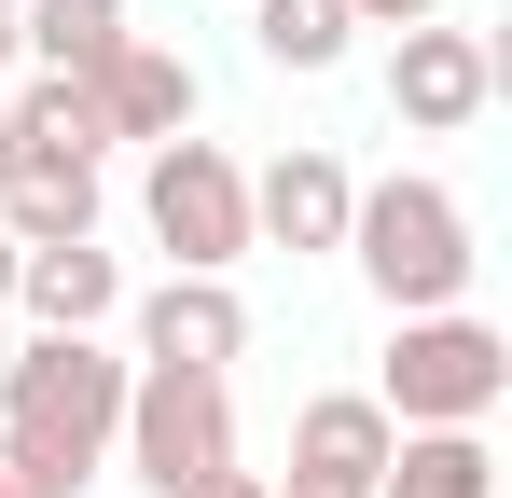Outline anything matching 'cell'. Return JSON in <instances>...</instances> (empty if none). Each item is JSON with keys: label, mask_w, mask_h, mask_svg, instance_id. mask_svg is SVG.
<instances>
[{"label": "cell", "mask_w": 512, "mask_h": 498, "mask_svg": "<svg viewBox=\"0 0 512 498\" xmlns=\"http://www.w3.org/2000/svg\"><path fill=\"white\" fill-rule=\"evenodd\" d=\"M346 42H360L346 0H250V56H263V70H291V83L346 70Z\"/></svg>", "instance_id": "obj_15"}, {"label": "cell", "mask_w": 512, "mask_h": 498, "mask_svg": "<svg viewBox=\"0 0 512 498\" xmlns=\"http://www.w3.org/2000/svg\"><path fill=\"white\" fill-rule=\"evenodd\" d=\"M346 263H360V291L388 305V319H429V305H471V208L402 166V180H360V208H346Z\"/></svg>", "instance_id": "obj_2"}, {"label": "cell", "mask_w": 512, "mask_h": 498, "mask_svg": "<svg viewBox=\"0 0 512 498\" xmlns=\"http://www.w3.org/2000/svg\"><path fill=\"white\" fill-rule=\"evenodd\" d=\"M346 208H360V180H346V153H319V139H291L277 166H250V249H346Z\"/></svg>", "instance_id": "obj_7"}, {"label": "cell", "mask_w": 512, "mask_h": 498, "mask_svg": "<svg viewBox=\"0 0 512 498\" xmlns=\"http://www.w3.org/2000/svg\"><path fill=\"white\" fill-rule=\"evenodd\" d=\"M346 14H360V28H429L443 0H346Z\"/></svg>", "instance_id": "obj_17"}, {"label": "cell", "mask_w": 512, "mask_h": 498, "mask_svg": "<svg viewBox=\"0 0 512 498\" xmlns=\"http://www.w3.org/2000/svg\"><path fill=\"white\" fill-rule=\"evenodd\" d=\"M139 222L167 249V277H236V263H250V166L180 125V139H153V166H139Z\"/></svg>", "instance_id": "obj_5"}, {"label": "cell", "mask_w": 512, "mask_h": 498, "mask_svg": "<svg viewBox=\"0 0 512 498\" xmlns=\"http://www.w3.org/2000/svg\"><path fill=\"white\" fill-rule=\"evenodd\" d=\"M263 498H346V485H263Z\"/></svg>", "instance_id": "obj_20"}, {"label": "cell", "mask_w": 512, "mask_h": 498, "mask_svg": "<svg viewBox=\"0 0 512 498\" xmlns=\"http://www.w3.org/2000/svg\"><path fill=\"white\" fill-rule=\"evenodd\" d=\"M14 305H28V332H97L111 305H125V263L97 236H70V249H14Z\"/></svg>", "instance_id": "obj_11"}, {"label": "cell", "mask_w": 512, "mask_h": 498, "mask_svg": "<svg viewBox=\"0 0 512 498\" xmlns=\"http://www.w3.org/2000/svg\"><path fill=\"white\" fill-rule=\"evenodd\" d=\"M0 305H14V236H0Z\"/></svg>", "instance_id": "obj_22"}, {"label": "cell", "mask_w": 512, "mask_h": 498, "mask_svg": "<svg viewBox=\"0 0 512 498\" xmlns=\"http://www.w3.org/2000/svg\"><path fill=\"white\" fill-rule=\"evenodd\" d=\"M14 166H28V153H14V111H0V180H14Z\"/></svg>", "instance_id": "obj_19"}, {"label": "cell", "mask_w": 512, "mask_h": 498, "mask_svg": "<svg viewBox=\"0 0 512 498\" xmlns=\"http://www.w3.org/2000/svg\"><path fill=\"white\" fill-rule=\"evenodd\" d=\"M194 498H263V471H208V485H194Z\"/></svg>", "instance_id": "obj_18"}, {"label": "cell", "mask_w": 512, "mask_h": 498, "mask_svg": "<svg viewBox=\"0 0 512 498\" xmlns=\"http://www.w3.org/2000/svg\"><path fill=\"white\" fill-rule=\"evenodd\" d=\"M499 388H512L499 319H471V305L388 319V374H374V415H388V429H485Z\"/></svg>", "instance_id": "obj_3"}, {"label": "cell", "mask_w": 512, "mask_h": 498, "mask_svg": "<svg viewBox=\"0 0 512 498\" xmlns=\"http://www.w3.org/2000/svg\"><path fill=\"white\" fill-rule=\"evenodd\" d=\"M139 360L236 374V360H250V305H236V277H167V291H139Z\"/></svg>", "instance_id": "obj_8"}, {"label": "cell", "mask_w": 512, "mask_h": 498, "mask_svg": "<svg viewBox=\"0 0 512 498\" xmlns=\"http://www.w3.org/2000/svg\"><path fill=\"white\" fill-rule=\"evenodd\" d=\"M84 97H97V125H111V139H139V153H153V139L194 125V97H208V83H194V56H167V42H125V56H97V70H84Z\"/></svg>", "instance_id": "obj_9"}, {"label": "cell", "mask_w": 512, "mask_h": 498, "mask_svg": "<svg viewBox=\"0 0 512 498\" xmlns=\"http://www.w3.org/2000/svg\"><path fill=\"white\" fill-rule=\"evenodd\" d=\"M0 498H28V485H14V471H0Z\"/></svg>", "instance_id": "obj_23"}, {"label": "cell", "mask_w": 512, "mask_h": 498, "mask_svg": "<svg viewBox=\"0 0 512 498\" xmlns=\"http://www.w3.org/2000/svg\"><path fill=\"white\" fill-rule=\"evenodd\" d=\"M0 111H14V153H28V166H97V153H111L97 97L56 83V70H28V97H0Z\"/></svg>", "instance_id": "obj_16"}, {"label": "cell", "mask_w": 512, "mask_h": 498, "mask_svg": "<svg viewBox=\"0 0 512 498\" xmlns=\"http://www.w3.org/2000/svg\"><path fill=\"white\" fill-rule=\"evenodd\" d=\"M139 28H125V0H14V56L28 70H56V83H84L97 56H125Z\"/></svg>", "instance_id": "obj_12"}, {"label": "cell", "mask_w": 512, "mask_h": 498, "mask_svg": "<svg viewBox=\"0 0 512 498\" xmlns=\"http://www.w3.org/2000/svg\"><path fill=\"white\" fill-rule=\"evenodd\" d=\"M111 457L153 498H194L208 471H236V374H180V360H125V429Z\"/></svg>", "instance_id": "obj_4"}, {"label": "cell", "mask_w": 512, "mask_h": 498, "mask_svg": "<svg viewBox=\"0 0 512 498\" xmlns=\"http://www.w3.org/2000/svg\"><path fill=\"white\" fill-rule=\"evenodd\" d=\"M0 70H14V0H0Z\"/></svg>", "instance_id": "obj_21"}, {"label": "cell", "mask_w": 512, "mask_h": 498, "mask_svg": "<svg viewBox=\"0 0 512 498\" xmlns=\"http://www.w3.org/2000/svg\"><path fill=\"white\" fill-rule=\"evenodd\" d=\"M374 498H499V457H485V429H402Z\"/></svg>", "instance_id": "obj_13"}, {"label": "cell", "mask_w": 512, "mask_h": 498, "mask_svg": "<svg viewBox=\"0 0 512 498\" xmlns=\"http://www.w3.org/2000/svg\"><path fill=\"white\" fill-rule=\"evenodd\" d=\"M388 415H374V388H319V402L291 415V485H346V498H374V471H388Z\"/></svg>", "instance_id": "obj_10"}, {"label": "cell", "mask_w": 512, "mask_h": 498, "mask_svg": "<svg viewBox=\"0 0 512 498\" xmlns=\"http://www.w3.org/2000/svg\"><path fill=\"white\" fill-rule=\"evenodd\" d=\"M0 236H14V249L97 236V166H14V180H0Z\"/></svg>", "instance_id": "obj_14"}, {"label": "cell", "mask_w": 512, "mask_h": 498, "mask_svg": "<svg viewBox=\"0 0 512 498\" xmlns=\"http://www.w3.org/2000/svg\"><path fill=\"white\" fill-rule=\"evenodd\" d=\"M485 97H499V42H485V28H443V14H429V28L388 42V111H402L416 139H471Z\"/></svg>", "instance_id": "obj_6"}, {"label": "cell", "mask_w": 512, "mask_h": 498, "mask_svg": "<svg viewBox=\"0 0 512 498\" xmlns=\"http://www.w3.org/2000/svg\"><path fill=\"white\" fill-rule=\"evenodd\" d=\"M111 429H125V360L97 332H28L0 360V471L28 498H84L111 471Z\"/></svg>", "instance_id": "obj_1"}]
</instances>
